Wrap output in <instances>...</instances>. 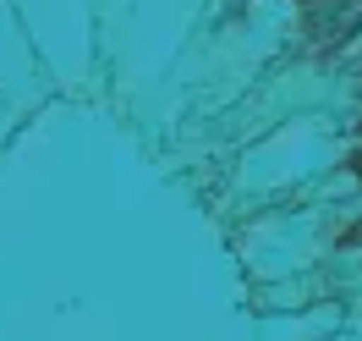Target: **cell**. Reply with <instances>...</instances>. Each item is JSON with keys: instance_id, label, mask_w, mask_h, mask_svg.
Segmentation results:
<instances>
[{"instance_id": "6da1fadb", "label": "cell", "mask_w": 362, "mask_h": 341, "mask_svg": "<svg viewBox=\"0 0 362 341\" xmlns=\"http://www.w3.org/2000/svg\"><path fill=\"white\" fill-rule=\"evenodd\" d=\"M346 171H351V177H357V182H362V143H357V149H351V155H346Z\"/></svg>"}, {"instance_id": "7a4b0ae2", "label": "cell", "mask_w": 362, "mask_h": 341, "mask_svg": "<svg viewBox=\"0 0 362 341\" xmlns=\"http://www.w3.org/2000/svg\"><path fill=\"white\" fill-rule=\"evenodd\" d=\"M340 248H362V226H351L346 237H340Z\"/></svg>"}]
</instances>
